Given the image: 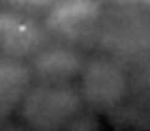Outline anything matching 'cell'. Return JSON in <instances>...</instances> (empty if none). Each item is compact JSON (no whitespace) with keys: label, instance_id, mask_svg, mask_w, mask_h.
I'll list each match as a JSON object with an SVG mask.
<instances>
[{"label":"cell","instance_id":"1","mask_svg":"<svg viewBox=\"0 0 150 131\" xmlns=\"http://www.w3.org/2000/svg\"><path fill=\"white\" fill-rule=\"evenodd\" d=\"M83 97L71 83L32 84L24 95L20 115L33 128L53 130L71 122L83 109Z\"/></svg>","mask_w":150,"mask_h":131},{"label":"cell","instance_id":"2","mask_svg":"<svg viewBox=\"0 0 150 131\" xmlns=\"http://www.w3.org/2000/svg\"><path fill=\"white\" fill-rule=\"evenodd\" d=\"M102 51L117 62H144L150 57V17L135 9L105 15L96 36Z\"/></svg>","mask_w":150,"mask_h":131},{"label":"cell","instance_id":"3","mask_svg":"<svg viewBox=\"0 0 150 131\" xmlns=\"http://www.w3.org/2000/svg\"><path fill=\"white\" fill-rule=\"evenodd\" d=\"M104 17L101 0H56L47 9L44 26L59 42L81 45L96 41Z\"/></svg>","mask_w":150,"mask_h":131},{"label":"cell","instance_id":"4","mask_svg":"<svg viewBox=\"0 0 150 131\" xmlns=\"http://www.w3.org/2000/svg\"><path fill=\"white\" fill-rule=\"evenodd\" d=\"M80 80V94L86 102L98 109H114L126 98L129 78L122 63L110 56H96L84 60Z\"/></svg>","mask_w":150,"mask_h":131},{"label":"cell","instance_id":"5","mask_svg":"<svg viewBox=\"0 0 150 131\" xmlns=\"http://www.w3.org/2000/svg\"><path fill=\"white\" fill-rule=\"evenodd\" d=\"M50 42L44 23L18 9H0V54L12 59H32Z\"/></svg>","mask_w":150,"mask_h":131},{"label":"cell","instance_id":"6","mask_svg":"<svg viewBox=\"0 0 150 131\" xmlns=\"http://www.w3.org/2000/svg\"><path fill=\"white\" fill-rule=\"evenodd\" d=\"M84 57L74 45L47 44L30 59L33 78L42 83H72L81 74Z\"/></svg>","mask_w":150,"mask_h":131},{"label":"cell","instance_id":"7","mask_svg":"<svg viewBox=\"0 0 150 131\" xmlns=\"http://www.w3.org/2000/svg\"><path fill=\"white\" fill-rule=\"evenodd\" d=\"M33 80L29 65L18 59L0 56V121L8 119L20 109Z\"/></svg>","mask_w":150,"mask_h":131},{"label":"cell","instance_id":"8","mask_svg":"<svg viewBox=\"0 0 150 131\" xmlns=\"http://www.w3.org/2000/svg\"><path fill=\"white\" fill-rule=\"evenodd\" d=\"M11 8L33 14V12H42L47 11L56 0H6Z\"/></svg>","mask_w":150,"mask_h":131},{"label":"cell","instance_id":"9","mask_svg":"<svg viewBox=\"0 0 150 131\" xmlns=\"http://www.w3.org/2000/svg\"><path fill=\"white\" fill-rule=\"evenodd\" d=\"M111 2H114L117 5H132L135 2H138V0H111Z\"/></svg>","mask_w":150,"mask_h":131},{"label":"cell","instance_id":"10","mask_svg":"<svg viewBox=\"0 0 150 131\" xmlns=\"http://www.w3.org/2000/svg\"><path fill=\"white\" fill-rule=\"evenodd\" d=\"M140 2H143V5H146L147 8H150V0H140Z\"/></svg>","mask_w":150,"mask_h":131}]
</instances>
